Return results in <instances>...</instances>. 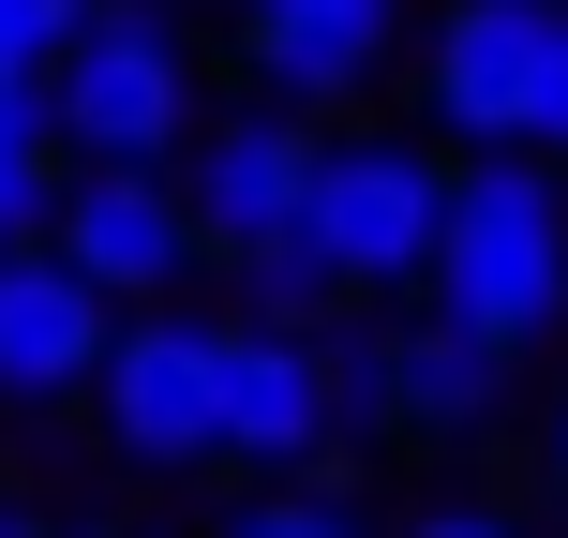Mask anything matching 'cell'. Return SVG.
<instances>
[{"label":"cell","mask_w":568,"mask_h":538,"mask_svg":"<svg viewBox=\"0 0 568 538\" xmlns=\"http://www.w3.org/2000/svg\"><path fill=\"white\" fill-rule=\"evenodd\" d=\"M434 329L494 344V359H524V344L568 314V195L539 150H494V165L449 180V225H434Z\"/></svg>","instance_id":"cell-1"},{"label":"cell","mask_w":568,"mask_h":538,"mask_svg":"<svg viewBox=\"0 0 568 538\" xmlns=\"http://www.w3.org/2000/svg\"><path fill=\"white\" fill-rule=\"evenodd\" d=\"M45 120L75 165H150L165 180L195 150V45H180L165 0H105L75 45L45 60Z\"/></svg>","instance_id":"cell-2"},{"label":"cell","mask_w":568,"mask_h":538,"mask_svg":"<svg viewBox=\"0 0 568 538\" xmlns=\"http://www.w3.org/2000/svg\"><path fill=\"white\" fill-rule=\"evenodd\" d=\"M434 225H449V165L419 135H314V195H300V240L329 255L344 300H389V284L434 270Z\"/></svg>","instance_id":"cell-3"},{"label":"cell","mask_w":568,"mask_h":538,"mask_svg":"<svg viewBox=\"0 0 568 538\" xmlns=\"http://www.w3.org/2000/svg\"><path fill=\"white\" fill-rule=\"evenodd\" d=\"M105 449L150 464V479H180V464H210V404H225V314H135V329L105 344Z\"/></svg>","instance_id":"cell-4"},{"label":"cell","mask_w":568,"mask_h":538,"mask_svg":"<svg viewBox=\"0 0 568 538\" xmlns=\"http://www.w3.org/2000/svg\"><path fill=\"white\" fill-rule=\"evenodd\" d=\"M300 195H314V120H284V105H240V120H210L180 150V225L225 270L270 255V240H300Z\"/></svg>","instance_id":"cell-5"},{"label":"cell","mask_w":568,"mask_h":538,"mask_svg":"<svg viewBox=\"0 0 568 538\" xmlns=\"http://www.w3.org/2000/svg\"><path fill=\"white\" fill-rule=\"evenodd\" d=\"M45 255L90 284V300H135V314H165V284L195 270V225H180V180H150V165H75L60 180V210H45Z\"/></svg>","instance_id":"cell-6"},{"label":"cell","mask_w":568,"mask_h":538,"mask_svg":"<svg viewBox=\"0 0 568 538\" xmlns=\"http://www.w3.org/2000/svg\"><path fill=\"white\" fill-rule=\"evenodd\" d=\"M539 75H554V16L539 0H449V30H434V60H419V90H434V120H449L464 150H539Z\"/></svg>","instance_id":"cell-7"},{"label":"cell","mask_w":568,"mask_h":538,"mask_svg":"<svg viewBox=\"0 0 568 538\" xmlns=\"http://www.w3.org/2000/svg\"><path fill=\"white\" fill-rule=\"evenodd\" d=\"M404 45V0H240V60L284 120L300 105H359Z\"/></svg>","instance_id":"cell-8"},{"label":"cell","mask_w":568,"mask_h":538,"mask_svg":"<svg viewBox=\"0 0 568 538\" xmlns=\"http://www.w3.org/2000/svg\"><path fill=\"white\" fill-rule=\"evenodd\" d=\"M210 464H329V344H284V329H240L225 314V404H210Z\"/></svg>","instance_id":"cell-9"},{"label":"cell","mask_w":568,"mask_h":538,"mask_svg":"<svg viewBox=\"0 0 568 538\" xmlns=\"http://www.w3.org/2000/svg\"><path fill=\"white\" fill-rule=\"evenodd\" d=\"M105 344H120V314L60 255H0V404H75L105 374Z\"/></svg>","instance_id":"cell-10"},{"label":"cell","mask_w":568,"mask_h":538,"mask_svg":"<svg viewBox=\"0 0 568 538\" xmlns=\"http://www.w3.org/2000/svg\"><path fill=\"white\" fill-rule=\"evenodd\" d=\"M374 389H389V434H494L509 419V359L464 344V329H434V314L374 329Z\"/></svg>","instance_id":"cell-11"},{"label":"cell","mask_w":568,"mask_h":538,"mask_svg":"<svg viewBox=\"0 0 568 538\" xmlns=\"http://www.w3.org/2000/svg\"><path fill=\"white\" fill-rule=\"evenodd\" d=\"M60 120H45V75H0V255H30L45 240V210H60Z\"/></svg>","instance_id":"cell-12"},{"label":"cell","mask_w":568,"mask_h":538,"mask_svg":"<svg viewBox=\"0 0 568 538\" xmlns=\"http://www.w3.org/2000/svg\"><path fill=\"white\" fill-rule=\"evenodd\" d=\"M240 329H284V344H314V329H344V284H329V255L314 240H270V255H240Z\"/></svg>","instance_id":"cell-13"},{"label":"cell","mask_w":568,"mask_h":538,"mask_svg":"<svg viewBox=\"0 0 568 538\" xmlns=\"http://www.w3.org/2000/svg\"><path fill=\"white\" fill-rule=\"evenodd\" d=\"M90 16H105V0H0V75H45Z\"/></svg>","instance_id":"cell-14"},{"label":"cell","mask_w":568,"mask_h":538,"mask_svg":"<svg viewBox=\"0 0 568 538\" xmlns=\"http://www.w3.org/2000/svg\"><path fill=\"white\" fill-rule=\"evenodd\" d=\"M225 538H359V509H344V494H300V479H284V494H255V509H240Z\"/></svg>","instance_id":"cell-15"},{"label":"cell","mask_w":568,"mask_h":538,"mask_svg":"<svg viewBox=\"0 0 568 538\" xmlns=\"http://www.w3.org/2000/svg\"><path fill=\"white\" fill-rule=\"evenodd\" d=\"M404 538H524V524H509V509H419Z\"/></svg>","instance_id":"cell-16"},{"label":"cell","mask_w":568,"mask_h":538,"mask_svg":"<svg viewBox=\"0 0 568 538\" xmlns=\"http://www.w3.org/2000/svg\"><path fill=\"white\" fill-rule=\"evenodd\" d=\"M539 150H568V16H554V75H539Z\"/></svg>","instance_id":"cell-17"},{"label":"cell","mask_w":568,"mask_h":538,"mask_svg":"<svg viewBox=\"0 0 568 538\" xmlns=\"http://www.w3.org/2000/svg\"><path fill=\"white\" fill-rule=\"evenodd\" d=\"M0 538H120V524H30V509H0Z\"/></svg>","instance_id":"cell-18"},{"label":"cell","mask_w":568,"mask_h":538,"mask_svg":"<svg viewBox=\"0 0 568 538\" xmlns=\"http://www.w3.org/2000/svg\"><path fill=\"white\" fill-rule=\"evenodd\" d=\"M554 494H568V404H554Z\"/></svg>","instance_id":"cell-19"},{"label":"cell","mask_w":568,"mask_h":538,"mask_svg":"<svg viewBox=\"0 0 568 538\" xmlns=\"http://www.w3.org/2000/svg\"><path fill=\"white\" fill-rule=\"evenodd\" d=\"M539 16H568V0H539Z\"/></svg>","instance_id":"cell-20"}]
</instances>
